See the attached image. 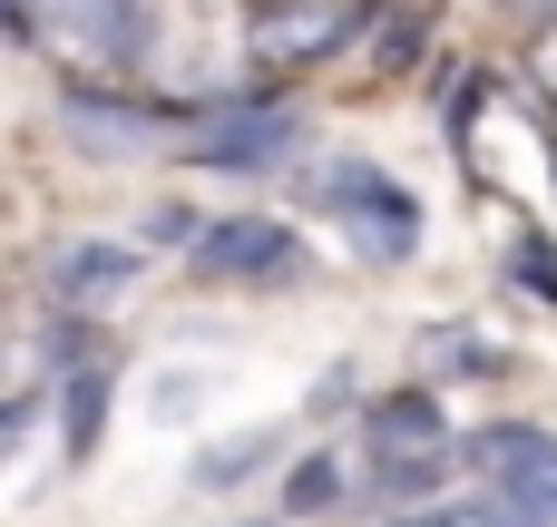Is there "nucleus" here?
I'll list each match as a JSON object with an SVG mask.
<instances>
[{"instance_id":"1","label":"nucleus","mask_w":557,"mask_h":527,"mask_svg":"<svg viewBox=\"0 0 557 527\" xmlns=\"http://www.w3.org/2000/svg\"><path fill=\"white\" fill-rule=\"evenodd\" d=\"M304 196H313V205L362 244V264H411V254H421V196H411V186H392L382 166L343 156V166H323Z\"/></svg>"},{"instance_id":"2","label":"nucleus","mask_w":557,"mask_h":527,"mask_svg":"<svg viewBox=\"0 0 557 527\" xmlns=\"http://www.w3.org/2000/svg\"><path fill=\"white\" fill-rule=\"evenodd\" d=\"M196 284H245V293H284L304 284V235L284 215H215L196 225V254H186Z\"/></svg>"},{"instance_id":"3","label":"nucleus","mask_w":557,"mask_h":527,"mask_svg":"<svg viewBox=\"0 0 557 527\" xmlns=\"http://www.w3.org/2000/svg\"><path fill=\"white\" fill-rule=\"evenodd\" d=\"M362 450H372V460H401V450H450V411H441V391H431V381H411V391L362 401Z\"/></svg>"},{"instance_id":"4","label":"nucleus","mask_w":557,"mask_h":527,"mask_svg":"<svg viewBox=\"0 0 557 527\" xmlns=\"http://www.w3.org/2000/svg\"><path fill=\"white\" fill-rule=\"evenodd\" d=\"M196 156H206V166H225V176L284 166V156H294V117H284L274 98H245V108H235V117H225V127H215V137L196 147Z\"/></svg>"},{"instance_id":"5","label":"nucleus","mask_w":557,"mask_h":527,"mask_svg":"<svg viewBox=\"0 0 557 527\" xmlns=\"http://www.w3.org/2000/svg\"><path fill=\"white\" fill-rule=\"evenodd\" d=\"M460 460L480 479H557V430H539V421H490V430L460 440Z\"/></svg>"},{"instance_id":"6","label":"nucleus","mask_w":557,"mask_h":527,"mask_svg":"<svg viewBox=\"0 0 557 527\" xmlns=\"http://www.w3.org/2000/svg\"><path fill=\"white\" fill-rule=\"evenodd\" d=\"M137 274H147V254L117 244V235H78V244H59V293H69V303H108V293H127Z\"/></svg>"},{"instance_id":"7","label":"nucleus","mask_w":557,"mask_h":527,"mask_svg":"<svg viewBox=\"0 0 557 527\" xmlns=\"http://www.w3.org/2000/svg\"><path fill=\"white\" fill-rule=\"evenodd\" d=\"M108 401H117V372H108V362H78V372H69V391H59V440H69V460H88V450H98Z\"/></svg>"},{"instance_id":"8","label":"nucleus","mask_w":557,"mask_h":527,"mask_svg":"<svg viewBox=\"0 0 557 527\" xmlns=\"http://www.w3.org/2000/svg\"><path fill=\"white\" fill-rule=\"evenodd\" d=\"M450 460H460V450H401V460H372V499H382V509H431L441 479H450Z\"/></svg>"},{"instance_id":"9","label":"nucleus","mask_w":557,"mask_h":527,"mask_svg":"<svg viewBox=\"0 0 557 527\" xmlns=\"http://www.w3.org/2000/svg\"><path fill=\"white\" fill-rule=\"evenodd\" d=\"M274 450H284V430H235V440H215V450H196V469H186V489H235V479H255V469H274Z\"/></svg>"},{"instance_id":"10","label":"nucleus","mask_w":557,"mask_h":527,"mask_svg":"<svg viewBox=\"0 0 557 527\" xmlns=\"http://www.w3.org/2000/svg\"><path fill=\"white\" fill-rule=\"evenodd\" d=\"M59 117H69V137H88L98 156L147 147V117H137V108H108V98H88V88H78V98H59Z\"/></svg>"},{"instance_id":"11","label":"nucleus","mask_w":557,"mask_h":527,"mask_svg":"<svg viewBox=\"0 0 557 527\" xmlns=\"http://www.w3.org/2000/svg\"><path fill=\"white\" fill-rule=\"evenodd\" d=\"M59 20H69L98 59H137V49H147V39L127 29V20H137V0H59Z\"/></svg>"},{"instance_id":"12","label":"nucleus","mask_w":557,"mask_h":527,"mask_svg":"<svg viewBox=\"0 0 557 527\" xmlns=\"http://www.w3.org/2000/svg\"><path fill=\"white\" fill-rule=\"evenodd\" d=\"M421 362H431V381H490V372H499V352H490L470 323H431Z\"/></svg>"},{"instance_id":"13","label":"nucleus","mask_w":557,"mask_h":527,"mask_svg":"<svg viewBox=\"0 0 557 527\" xmlns=\"http://www.w3.org/2000/svg\"><path fill=\"white\" fill-rule=\"evenodd\" d=\"M333 509H343V460H333V450L294 460V469H284V518H333Z\"/></svg>"},{"instance_id":"14","label":"nucleus","mask_w":557,"mask_h":527,"mask_svg":"<svg viewBox=\"0 0 557 527\" xmlns=\"http://www.w3.org/2000/svg\"><path fill=\"white\" fill-rule=\"evenodd\" d=\"M509 284H529L539 303H557V235H539V225L509 235Z\"/></svg>"},{"instance_id":"15","label":"nucleus","mask_w":557,"mask_h":527,"mask_svg":"<svg viewBox=\"0 0 557 527\" xmlns=\"http://www.w3.org/2000/svg\"><path fill=\"white\" fill-rule=\"evenodd\" d=\"M147 401H157L147 421H196V401H206V372H157V381H147Z\"/></svg>"},{"instance_id":"16","label":"nucleus","mask_w":557,"mask_h":527,"mask_svg":"<svg viewBox=\"0 0 557 527\" xmlns=\"http://www.w3.org/2000/svg\"><path fill=\"white\" fill-rule=\"evenodd\" d=\"M352 391H362V381H352V362H333V372L313 381V401H304V421H333V411H343Z\"/></svg>"},{"instance_id":"17","label":"nucleus","mask_w":557,"mask_h":527,"mask_svg":"<svg viewBox=\"0 0 557 527\" xmlns=\"http://www.w3.org/2000/svg\"><path fill=\"white\" fill-rule=\"evenodd\" d=\"M196 225H206V215H186V205H157V215H147V244H196Z\"/></svg>"},{"instance_id":"18","label":"nucleus","mask_w":557,"mask_h":527,"mask_svg":"<svg viewBox=\"0 0 557 527\" xmlns=\"http://www.w3.org/2000/svg\"><path fill=\"white\" fill-rule=\"evenodd\" d=\"M29 421H39V401H29V391H10V401H0V460L29 440Z\"/></svg>"},{"instance_id":"19","label":"nucleus","mask_w":557,"mask_h":527,"mask_svg":"<svg viewBox=\"0 0 557 527\" xmlns=\"http://www.w3.org/2000/svg\"><path fill=\"white\" fill-rule=\"evenodd\" d=\"M539 88H548V98H557V20H548V29H539Z\"/></svg>"},{"instance_id":"20","label":"nucleus","mask_w":557,"mask_h":527,"mask_svg":"<svg viewBox=\"0 0 557 527\" xmlns=\"http://www.w3.org/2000/svg\"><path fill=\"white\" fill-rule=\"evenodd\" d=\"M392 527H460V509H401Z\"/></svg>"},{"instance_id":"21","label":"nucleus","mask_w":557,"mask_h":527,"mask_svg":"<svg viewBox=\"0 0 557 527\" xmlns=\"http://www.w3.org/2000/svg\"><path fill=\"white\" fill-rule=\"evenodd\" d=\"M0 39H29V0H0Z\"/></svg>"},{"instance_id":"22","label":"nucleus","mask_w":557,"mask_h":527,"mask_svg":"<svg viewBox=\"0 0 557 527\" xmlns=\"http://www.w3.org/2000/svg\"><path fill=\"white\" fill-rule=\"evenodd\" d=\"M519 10H529V20H539V29H548V20H557V0H519Z\"/></svg>"},{"instance_id":"23","label":"nucleus","mask_w":557,"mask_h":527,"mask_svg":"<svg viewBox=\"0 0 557 527\" xmlns=\"http://www.w3.org/2000/svg\"><path fill=\"white\" fill-rule=\"evenodd\" d=\"M245 527H284V518H245Z\"/></svg>"}]
</instances>
